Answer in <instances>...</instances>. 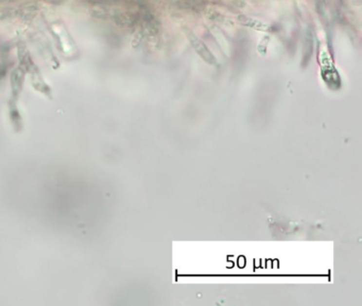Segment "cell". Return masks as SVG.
Instances as JSON below:
<instances>
[{"label":"cell","mask_w":362,"mask_h":306,"mask_svg":"<svg viewBox=\"0 0 362 306\" xmlns=\"http://www.w3.org/2000/svg\"><path fill=\"white\" fill-rule=\"evenodd\" d=\"M188 38L189 40H191L192 46L194 47V49L197 50L200 55L206 60V61H210L209 59H210V61L213 60V58L210 55V52L209 51V49H207L206 46L203 44V41H201L197 37H194L193 33H188Z\"/></svg>","instance_id":"6da1fadb"}]
</instances>
